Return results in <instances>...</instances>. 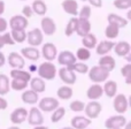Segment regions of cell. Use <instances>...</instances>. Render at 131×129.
Here are the masks:
<instances>
[{"mask_svg": "<svg viewBox=\"0 0 131 129\" xmlns=\"http://www.w3.org/2000/svg\"><path fill=\"white\" fill-rule=\"evenodd\" d=\"M57 66L52 61H44L37 67V74L38 77L43 78L44 81H52L57 77Z\"/></svg>", "mask_w": 131, "mask_h": 129, "instance_id": "cell-1", "label": "cell"}, {"mask_svg": "<svg viewBox=\"0 0 131 129\" xmlns=\"http://www.w3.org/2000/svg\"><path fill=\"white\" fill-rule=\"evenodd\" d=\"M89 80H90L92 83H104L105 81H107L109 77V73L106 72L105 69H102L100 66H93V67L89 68Z\"/></svg>", "mask_w": 131, "mask_h": 129, "instance_id": "cell-2", "label": "cell"}, {"mask_svg": "<svg viewBox=\"0 0 131 129\" xmlns=\"http://www.w3.org/2000/svg\"><path fill=\"white\" fill-rule=\"evenodd\" d=\"M113 107L117 114H124L129 108V99L124 93H116L113 97Z\"/></svg>", "mask_w": 131, "mask_h": 129, "instance_id": "cell-3", "label": "cell"}, {"mask_svg": "<svg viewBox=\"0 0 131 129\" xmlns=\"http://www.w3.org/2000/svg\"><path fill=\"white\" fill-rule=\"evenodd\" d=\"M101 111H102V105L98 100H90L85 105L83 112H85L86 118H89L90 120H94V119L99 118Z\"/></svg>", "mask_w": 131, "mask_h": 129, "instance_id": "cell-4", "label": "cell"}, {"mask_svg": "<svg viewBox=\"0 0 131 129\" xmlns=\"http://www.w3.org/2000/svg\"><path fill=\"white\" fill-rule=\"evenodd\" d=\"M38 108L41 112H53L55 108L60 106L59 99L55 97H44L38 100Z\"/></svg>", "mask_w": 131, "mask_h": 129, "instance_id": "cell-5", "label": "cell"}, {"mask_svg": "<svg viewBox=\"0 0 131 129\" xmlns=\"http://www.w3.org/2000/svg\"><path fill=\"white\" fill-rule=\"evenodd\" d=\"M30 46H34V47H38L43 44L44 42V35L41 32V30L39 28H34L30 31L27 32V39Z\"/></svg>", "mask_w": 131, "mask_h": 129, "instance_id": "cell-6", "label": "cell"}, {"mask_svg": "<svg viewBox=\"0 0 131 129\" xmlns=\"http://www.w3.org/2000/svg\"><path fill=\"white\" fill-rule=\"evenodd\" d=\"M27 121L30 126L35 127V126H39L44 123V115L43 112L36 106H32L31 108L28 111Z\"/></svg>", "mask_w": 131, "mask_h": 129, "instance_id": "cell-7", "label": "cell"}, {"mask_svg": "<svg viewBox=\"0 0 131 129\" xmlns=\"http://www.w3.org/2000/svg\"><path fill=\"white\" fill-rule=\"evenodd\" d=\"M58 55V48L55 46L54 43H45L41 46V51H40V57H43L45 59V61H54L57 59Z\"/></svg>", "mask_w": 131, "mask_h": 129, "instance_id": "cell-8", "label": "cell"}, {"mask_svg": "<svg viewBox=\"0 0 131 129\" xmlns=\"http://www.w3.org/2000/svg\"><path fill=\"white\" fill-rule=\"evenodd\" d=\"M6 62L12 69H23L25 66V59L18 52H10L6 58Z\"/></svg>", "mask_w": 131, "mask_h": 129, "instance_id": "cell-9", "label": "cell"}, {"mask_svg": "<svg viewBox=\"0 0 131 129\" xmlns=\"http://www.w3.org/2000/svg\"><path fill=\"white\" fill-rule=\"evenodd\" d=\"M40 30L43 32V35L53 36L57 32V23L52 17L43 16V18L40 21Z\"/></svg>", "mask_w": 131, "mask_h": 129, "instance_id": "cell-10", "label": "cell"}, {"mask_svg": "<svg viewBox=\"0 0 131 129\" xmlns=\"http://www.w3.org/2000/svg\"><path fill=\"white\" fill-rule=\"evenodd\" d=\"M127 118L123 114H116V115H112L105 121V127L107 129H117L123 128L124 125L127 123Z\"/></svg>", "mask_w": 131, "mask_h": 129, "instance_id": "cell-11", "label": "cell"}, {"mask_svg": "<svg viewBox=\"0 0 131 129\" xmlns=\"http://www.w3.org/2000/svg\"><path fill=\"white\" fill-rule=\"evenodd\" d=\"M59 75L60 80L66 84V85H72L76 83L77 76L76 73H74L72 70H70L68 67H61L57 73Z\"/></svg>", "mask_w": 131, "mask_h": 129, "instance_id": "cell-12", "label": "cell"}, {"mask_svg": "<svg viewBox=\"0 0 131 129\" xmlns=\"http://www.w3.org/2000/svg\"><path fill=\"white\" fill-rule=\"evenodd\" d=\"M29 25V21L27 17L22 15V14H16L13 15L8 21V27H10V29H22L25 30Z\"/></svg>", "mask_w": 131, "mask_h": 129, "instance_id": "cell-13", "label": "cell"}, {"mask_svg": "<svg viewBox=\"0 0 131 129\" xmlns=\"http://www.w3.org/2000/svg\"><path fill=\"white\" fill-rule=\"evenodd\" d=\"M27 116H28V110L25 107H17L15 108L9 115L10 122L14 123L15 126L22 125L24 121H27Z\"/></svg>", "mask_w": 131, "mask_h": 129, "instance_id": "cell-14", "label": "cell"}, {"mask_svg": "<svg viewBox=\"0 0 131 129\" xmlns=\"http://www.w3.org/2000/svg\"><path fill=\"white\" fill-rule=\"evenodd\" d=\"M57 59H58V64L63 66V67H68V66L75 64L77 61L76 57H75V53H72L71 51H61L60 53H58L57 55Z\"/></svg>", "mask_w": 131, "mask_h": 129, "instance_id": "cell-15", "label": "cell"}, {"mask_svg": "<svg viewBox=\"0 0 131 129\" xmlns=\"http://www.w3.org/2000/svg\"><path fill=\"white\" fill-rule=\"evenodd\" d=\"M114 45H115V42L114 41H109V39H105V41H101L97 44L95 46V53L100 57L102 55H107L113 51Z\"/></svg>", "mask_w": 131, "mask_h": 129, "instance_id": "cell-16", "label": "cell"}, {"mask_svg": "<svg viewBox=\"0 0 131 129\" xmlns=\"http://www.w3.org/2000/svg\"><path fill=\"white\" fill-rule=\"evenodd\" d=\"M92 120L86 118L85 115H75L70 120V127L74 129H86L90 127Z\"/></svg>", "mask_w": 131, "mask_h": 129, "instance_id": "cell-17", "label": "cell"}, {"mask_svg": "<svg viewBox=\"0 0 131 129\" xmlns=\"http://www.w3.org/2000/svg\"><path fill=\"white\" fill-rule=\"evenodd\" d=\"M102 96H104V90L101 84L93 83L86 90V97L90 100H99Z\"/></svg>", "mask_w": 131, "mask_h": 129, "instance_id": "cell-18", "label": "cell"}, {"mask_svg": "<svg viewBox=\"0 0 131 129\" xmlns=\"http://www.w3.org/2000/svg\"><path fill=\"white\" fill-rule=\"evenodd\" d=\"M114 52L117 57H121V58H125L128 54L131 53V45L129 42L127 41H121V42H117L115 43L114 45Z\"/></svg>", "mask_w": 131, "mask_h": 129, "instance_id": "cell-19", "label": "cell"}, {"mask_svg": "<svg viewBox=\"0 0 131 129\" xmlns=\"http://www.w3.org/2000/svg\"><path fill=\"white\" fill-rule=\"evenodd\" d=\"M21 55H22L24 59L30 60L32 62H36L39 60L40 58V52L37 47H34V46H29V47H23L21 50Z\"/></svg>", "mask_w": 131, "mask_h": 129, "instance_id": "cell-20", "label": "cell"}, {"mask_svg": "<svg viewBox=\"0 0 131 129\" xmlns=\"http://www.w3.org/2000/svg\"><path fill=\"white\" fill-rule=\"evenodd\" d=\"M21 99L24 104H28V105H36L39 100V95L35 91H32L31 89H25V90L22 91L21 93Z\"/></svg>", "mask_w": 131, "mask_h": 129, "instance_id": "cell-21", "label": "cell"}, {"mask_svg": "<svg viewBox=\"0 0 131 129\" xmlns=\"http://www.w3.org/2000/svg\"><path fill=\"white\" fill-rule=\"evenodd\" d=\"M107 22H108V24H113L115 27L120 28V29H123V28H125L128 25L129 21L125 17H123V16L118 15V14L109 13L107 15Z\"/></svg>", "mask_w": 131, "mask_h": 129, "instance_id": "cell-22", "label": "cell"}, {"mask_svg": "<svg viewBox=\"0 0 131 129\" xmlns=\"http://www.w3.org/2000/svg\"><path fill=\"white\" fill-rule=\"evenodd\" d=\"M98 66H100V67H101L102 69H105L106 72L111 73V72H113V70L115 69L116 61H115V59H114L112 55H109V54L102 55V57H100L99 61H98Z\"/></svg>", "mask_w": 131, "mask_h": 129, "instance_id": "cell-23", "label": "cell"}, {"mask_svg": "<svg viewBox=\"0 0 131 129\" xmlns=\"http://www.w3.org/2000/svg\"><path fill=\"white\" fill-rule=\"evenodd\" d=\"M91 22L90 20H86V18H79L77 20V27H76V34L79 37H83L85 35H88L89 32H91Z\"/></svg>", "mask_w": 131, "mask_h": 129, "instance_id": "cell-24", "label": "cell"}, {"mask_svg": "<svg viewBox=\"0 0 131 129\" xmlns=\"http://www.w3.org/2000/svg\"><path fill=\"white\" fill-rule=\"evenodd\" d=\"M61 7L64 11V13L69 14L71 16H77L78 14V2L76 0H63L61 2Z\"/></svg>", "mask_w": 131, "mask_h": 129, "instance_id": "cell-25", "label": "cell"}, {"mask_svg": "<svg viewBox=\"0 0 131 129\" xmlns=\"http://www.w3.org/2000/svg\"><path fill=\"white\" fill-rule=\"evenodd\" d=\"M29 85H30V89H31L32 91H35V92H37L39 95V93H43L45 92L46 90V83L45 81H44L43 78H40V77H31V80L29 81Z\"/></svg>", "mask_w": 131, "mask_h": 129, "instance_id": "cell-26", "label": "cell"}, {"mask_svg": "<svg viewBox=\"0 0 131 129\" xmlns=\"http://www.w3.org/2000/svg\"><path fill=\"white\" fill-rule=\"evenodd\" d=\"M102 90H104V93L108 98H113L117 93V82L113 81V80H107V81L104 82Z\"/></svg>", "mask_w": 131, "mask_h": 129, "instance_id": "cell-27", "label": "cell"}, {"mask_svg": "<svg viewBox=\"0 0 131 129\" xmlns=\"http://www.w3.org/2000/svg\"><path fill=\"white\" fill-rule=\"evenodd\" d=\"M98 44V39H97V36L92 32H89L88 35L82 37V45L83 47L88 48V50H92V48H95Z\"/></svg>", "mask_w": 131, "mask_h": 129, "instance_id": "cell-28", "label": "cell"}, {"mask_svg": "<svg viewBox=\"0 0 131 129\" xmlns=\"http://www.w3.org/2000/svg\"><path fill=\"white\" fill-rule=\"evenodd\" d=\"M74 96V90L71 85H62L57 90V97L58 99L61 100H69Z\"/></svg>", "mask_w": 131, "mask_h": 129, "instance_id": "cell-29", "label": "cell"}, {"mask_svg": "<svg viewBox=\"0 0 131 129\" xmlns=\"http://www.w3.org/2000/svg\"><path fill=\"white\" fill-rule=\"evenodd\" d=\"M12 78H16V80H21V81L28 82L31 80V73L27 72L24 69H10V73H9Z\"/></svg>", "mask_w": 131, "mask_h": 129, "instance_id": "cell-30", "label": "cell"}, {"mask_svg": "<svg viewBox=\"0 0 131 129\" xmlns=\"http://www.w3.org/2000/svg\"><path fill=\"white\" fill-rule=\"evenodd\" d=\"M31 8L34 14L38 16H45V14L47 13V6L44 0H35L31 5Z\"/></svg>", "mask_w": 131, "mask_h": 129, "instance_id": "cell-31", "label": "cell"}, {"mask_svg": "<svg viewBox=\"0 0 131 129\" xmlns=\"http://www.w3.org/2000/svg\"><path fill=\"white\" fill-rule=\"evenodd\" d=\"M10 91V78L5 74H0V96H6Z\"/></svg>", "mask_w": 131, "mask_h": 129, "instance_id": "cell-32", "label": "cell"}, {"mask_svg": "<svg viewBox=\"0 0 131 129\" xmlns=\"http://www.w3.org/2000/svg\"><path fill=\"white\" fill-rule=\"evenodd\" d=\"M10 36L13 38L14 43H18V44H22L25 42L27 39V31L22 29H13L10 32Z\"/></svg>", "mask_w": 131, "mask_h": 129, "instance_id": "cell-33", "label": "cell"}, {"mask_svg": "<svg viewBox=\"0 0 131 129\" xmlns=\"http://www.w3.org/2000/svg\"><path fill=\"white\" fill-rule=\"evenodd\" d=\"M77 20H78V17H77V16H72V17L68 21L67 25H66V28H64V35L67 37H71L72 35L76 32Z\"/></svg>", "mask_w": 131, "mask_h": 129, "instance_id": "cell-34", "label": "cell"}, {"mask_svg": "<svg viewBox=\"0 0 131 129\" xmlns=\"http://www.w3.org/2000/svg\"><path fill=\"white\" fill-rule=\"evenodd\" d=\"M120 35V28L115 27L113 24H107L106 29H105V36L109 41H114L115 38H117Z\"/></svg>", "mask_w": 131, "mask_h": 129, "instance_id": "cell-35", "label": "cell"}, {"mask_svg": "<svg viewBox=\"0 0 131 129\" xmlns=\"http://www.w3.org/2000/svg\"><path fill=\"white\" fill-rule=\"evenodd\" d=\"M68 68L74 73H78V74H88L89 72V66L82 61H76L75 64L68 66Z\"/></svg>", "mask_w": 131, "mask_h": 129, "instance_id": "cell-36", "label": "cell"}, {"mask_svg": "<svg viewBox=\"0 0 131 129\" xmlns=\"http://www.w3.org/2000/svg\"><path fill=\"white\" fill-rule=\"evenodd\" d=\"M66 115V108L62 106H59L58 108H55L52 112V115H51V121L53 123H58L64 118Z\"/></svg>", "mask_w": 131, "mask_h": 129, "instance_id": "cell-37", "label": "cell"}, {"mask_svg": "<svg viewBox=\"0 0 131 129\" xmlns=\"http://www.w3.org/2000/svg\"><path fill=\"white\" fill-rule=\"evenodd\" d=\"M75 57H76V60H78V61L85 62L91 58V51L85 47H79L78 50L76 51Z\"/></svg>", "mask_w": 131, "mask_h": 129, "instance_id": "cell-38", "label": "cell"}, {"mask_svg": "<svg viewBox=\"0 0 131 129\" xmlns=\"http://www.w3.org/2000/svg\"><path fill=\"white\" fill-rule=\"evenodd\" d=\"M29 83L21 80H16V78H12L10 81V89L14 91H23L28 88Z\"/></svg>", "mask_w": 131, "mask_h": 129, "instance_id": "cell-39", "label": "cell"}, {"mask_svg": "<svg viewBox=\"0 0 131 129\" xmlns=\"http://www.w3.org/2000/svg\"><path fill=\"white\" fill-rule=\"evenodd\" d=\"M14 41L10 36V32H4V34H0V50H1L4 46L6 45H14Z\"/></svg>", "mask_w": 131, "mask_h": 129, "instance_id": "cell-40", "label": "cell"}, {"mask_svg": "<svg viewBox=\"0 0 131 129\" xmlns=\"http://www.w3.org/2000/svg\"><path fill=\"white\" fill-rule=\"evenodd\" d=\"M91 14H92V8H91V6L90 5H84V6H82L81 9H78L77 17L89 20V18L91 17Z\"/></svg>", "mask_w": 131, "mask_h": 129, "instance_id": "cell-41", "label": "cell"}, {"mask_svg": "<svg viewBox=\"0 0 131 129\" xmlns=\"http://www.w3.org/2000/svg\"><path fill=\"white\" fill-rule=\"evenodd\" d=\"M113 5L116 9L128 11V9L131 8V0H114Z\"/></svg>", "mask_w": 131, "mask_h": 129, "instance_id": "cell-42", "label": "cell"}, {"mask_svg": "<svg viewBox=\"0 0 131 129\" xmlns=\"http://www.w3.org/2000/svg\"><path fill=\"white\" fill-rule=\"evenodd\" d=\"M85 107V103L82 100H72L69 104V108L72 112H83Z\"/></svg>", "mask_w": 131, "mask_h": 129, "instance_id": "cell-43", "label": "cell"}, {"mask_svg": "<svg viewBox=\"0 0 131 129\" xmlns=\"http://www.w3.org/2000/svg\"><path fill=\"white\" fill-rule=\"evenodd\" d=\"M22 15L27 18H30L32 15H34V12H32V8L30 5H25L22 8Z\"/></svg>", "mask_w": 131, "mask_h": 129, "instance_id": "cell-44", "label": "cell"}, {"mask_svg": "<svg viewBox=\"0 0 131 129\" xmlns=\"http://www.w3.org/2000/svg\"><path fill=\"white\" fill-rule=\"evenodd\" d=\"M121 74H122V76L124 77V78L128 76H130L131 75V64L130 62L125 64L122 68H121Z\"/></svg>", "mask_w": 131, "mask_h": 129, "instance_id": "cell-45", "label": "cell"}, {"mask_svg": "<svg viewBox=\"0 0 131 129\" xmlns=\"http://www.w3.org/2000/svg\"><path fill=\"white\" fill-rule=\"evenodd\" d=\"M7 29H8V21H7L5 17L0 16V34L6 32Z\"/></svg>", "mask_w": 131, "mask_h": 129, "instance_id": "cell-46", "label": "cell"}, {"mask_svg": "<svg viewBox=\"0 0 131 129\" xmlns=\"http://www.w3.org/2000/svg\"><path fill=\"white\" fill-rule=\"evenodd\" d=\"M91 7L94 8H101L102 7V0H86Z\"/></svg>", "mask_w": 131, "mask_h": 129, "instance_id": "cell-47", "label": "cell"}, {"mask_svg": "<svg viewBox=\"0 0 131 129\" xmlns=\"http://www.w3.org/2000/svg\"><path fill=\"white\" fill-rule=\"evenodd\" d=\"M8 107V102L7 99H5L4 96H0V111H4Z\"/></svg>", "mask_w": 131, "mask_h": 129, "instance_id": "cell-48", "label": "cell"}, {"mask_svg": "<svg viewBox=\"0 0 131 129\" xmlns=\"http://www.w3.org/2000/svg\"><path fill=\"white\" fill-rule=\"evenodd\" d=\"M5 64H6V57H5V54L0 51V68L4 67Z\"/></svg>", "mask_w": 131, "mask_h": 129, "instance_id": "cell-49", "label": "cell"}, {"mask_svg": "<svg viewBox=\"0 0 131 129\" xmlns=\"http://www.w3.org/2000/svg\"><path fill=\"white\" fill-rule=\"evenodd\" d=\"M5 9H6L5 1H4V0H0V16H2V14L5 13Z\"/></svg>", "mask_w": 131, "mask_h": 129, "instance_id": "cell-50", "label": "cell"}, {"mask_svg": "<svg viewBox=\"0 0 131 129\" xmlns=\"http://www.w3.org/2000/svg\"><path fill=\"white\" fill-rule=\"evenodd\" d=\"M37 67H38V66H36V65H31V66L29 67V73L37 72Z\"/></svg>", "mask_w": 131, "mask_h": 129, "instance_id": "cell-51", "label": "cell"}, {"mask_svg": "<svg viewBox=\"0 0 131 129\" xmlns=\"http://www.w3.org/2000/svg\"><path fill=\"white\" fill-rule=\"evenodd\" d=\"M32 129H50L48 127H46V126H43V125H39V126H35Z\"/></svg>", "mask_w": 131, "mask_h": 129, "instance_id": "cell-52", "label": "cell"}, {"mask_svg": "<svg viewBox=\"0 0 131 129\" xmlns=\"http://www.w3.org/2000/svg\"><path fill=\"white\" fill-rule=\"evenodd\" d=\"M124 81H125V83H127L128 85H130V84H131V75H130V76H128V77H125Z\"/></svg>", "mask_w": 131, "mask_h": 129, "instance_id": "cell-53", "label": "cell"}, {"mask_svg": "<svg viewBox=\"0 0 131 129\" xmlns=\"http://www.w3.org/2000/svg\"><path fill=\"white\" fill-rule=\"evenodd\" d=\"M122 129H131V123L129 122V121H127V123H125L124 127H123Z\"/></svg>", "mask_w": 131, "mask_h": 129, "instance_id": "cell-54", "label": "cell"}, {"mask_svg": "<svg viewBox=\"0 0 131 129\" xmlns=\"http://www.w3.org/2000/svg\"><path fill=\"white\" fill-rule=\"evenodd\" d=\"M7 129H21L18 126H12V127H8Z\"/></svg>", "mask_w": 131, "mask_h": 129, "instance_id": "cell-55", "label": "cell"}, {"mask_svg": "<svg viewBox=\"0 0 131 129\" xmlns=\"http://www.w3.org/2000/svg\"><path fill=\"white\" fill-rule=\"evenodd\" d=\"M61 129H74L72 127H63V128H61Z\"/></svg>", "mask_w": 131, "mask_h": 129, "instance_id": "cell-56", "label": "cell"}, {"mask_svg": "<svg viewBox=\"0 0 131 129\" xmlns=\"http://www.w3.org/2000/svg\"><path fill=\"white\" fill-rule=\"evenodd\" d=\"M81 1H86V0H81Z\"/></svg>", "mask_w": 131, "mask_h": 129, "instance_id": "cell-57", "label": "cell"}, {"mask_svg": "<svg viewBox=\"0 0 131 129\" xmlns=\"http://www.w3.org/2000/svg\"><path fill=\"white\" fill-rule=\"evenodd\" d=\"M20 1H25V0H20Z\"/></svg>", "mask_w": 131, "mask_h": 129, "instance_id": "cell-58", "label": "cell"}, {"mask_svg": "<svg viewBox=\"0 0 131 129\" xmlns=\"http://www.w3.org/2000/svg\"><path fill=\"white\" fill-rule=\"evenodd\" d=\"M117 129H122V128H117Z\"/></svg>", "mask_w": 131, "mask_h": 129, "instance_id": "cell-59", "label": "cell"}, {"mask_svg": "<svg viewBox=\"0 0 131 129\" xmlns=\"http://www.w3.org/2000/svg\"><path fill=\"white\" fill-rule=\"evenodd\" d=\"M86 129H89V128H86Z\"/></svg>", "mask_w": 131, "mask_h": 129, "instance_id": "cell-60", "label": "cell"}]
</instances>
